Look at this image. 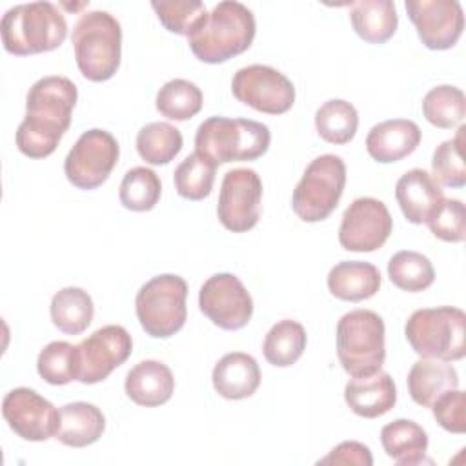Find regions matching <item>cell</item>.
Returning <instances> with one entry per match:
<instances>
[{
    "instance_id": "obj_32",
    "label": "cell",
    "mask_w": 466,
    "mask_h": 466,
    "mask_svg": "<svg viewBox=\"0 0 466 466\" xmlns=\"http://www.w3.org/2000/svg\"><path fill=\"white\" fill-rule=\"evenodd\" d=\"M390 280L402 291L417 293L428 289L435 280V269L430 258L419 251H397L388 262Z\"/></svg>"
},
{
    "instance_id": "obj_15",
    "label": "cell",
    "mask_w": 466,
    "mask_h": 466,
    "mask_svg": "<svg viewBox=\"0 0 466 466\" xmlns=\"http://www.w3.org/2000/svg\"><path fill=\"white\" fill-rule=\"evenodd\" d=\"M78 382L96 384L122 366L133 350L131 335L126 328L109 324L93 331L78 346Z\"/></svg>"
},
{
    "instance_id": "obj_2",
    "label": "cell",
    "mask_w": 466,
    "mask_h": 466,
    "mask_svg": "<svg viewBox=\"0 0 466 466\" xmlns=\"http://www.w3.org/2000/svg\"><path fill=\"white\" fill-rule=\"evenodd\" d=\"M255 16L240 2H218L200 18L187 36V44L197 60L222 64L248 51L255 38Z\"/></svg>"
},
{
    "instance_id": "obj_41",
    "label": "cell",
    "mask_w": 466,
    "mask_h": 466,
    "mask_svg": "<svg viewBox=\"0 0 466 466\" xmlns=\"http://www.w3.org/2000/svg\"><path fill=\"white\" fill-rule=\"evenodd\" d=\"M435 420L451 433L466 431V395L459 388L441 395L431 406Z\"/></svg>"
},
{
    "instance_id": "obj_13",
    "label": "cell",
    "mask_w": 466,
    "mask_h": 466,
    "mask_svg": "<svg viewBox=\"0 0 466 466\" xmlns=\"http://www.w3.org/2000/svg\"><path fill=\"white\" fill-rule=\"evenodd\" d=\"M198 308L215 326L235 331L251 320L253 299L238 277L215 273L198 291Z\"/></svg>"
},
{
    "instance_id": "obj_6",
    "label": "cell",
    "mask_w": 466,
    "mask_h": 466,
    "mask_svg": "<svg viewBox=\"0 0 466 466\" xmlns=\"http://www.w3.org/2000/svg\"><path fill=\"white\" fill-rule=\"evenodd\" d=\"M404 335L422 359L451 362L466 355V315L453 306L413 311L406 320Z\"/></svg>"
},
{
    "instance_id": "obj_29",
    "label": "cell",
    "mask_w": 466,
    "mask_h": 466,
    "mask_svg": "<svg viewBox=\"0 0 466 466\" xmlns=\"http://www.w3.org/2000/svg\"><path fill=\"white\" fill-rule=\"evenodd\" d=\"M308 335L300 322L284 319L271 326L266 333L262 351L269 364L277 368H288L295 364L306 350Z\"/></svg>"
},
{
    "instance_id": "obj_25",
    "label": "cell",
    "mask_w": 466,
    "mask_h": 466,
    "mask_svg": "<svg viewBox=\"0 0 466 466\" xmlns=\"http://www.w3.org/2000/svg\"><path fill=\"white\" fill-rule=\"evenodd\" d=\"M380 288L379 269L362 260H342L328 273V289L333 297L348 302L371 299Z\"/></svg>"
},
{
    "instance_id": "obj_17",
    "label": "cell",
    "mask_w": 466,
    "mask_h": 466,
    "mask_svg": "<svg viewBox=\"0 0 466 466\" xmlns=\"http://www.w3.org/2000/svg\"><path fill=\"white\" fill-rule=\"evenodd\" d=\"M404 7L428 49L444 51L461 38L464 13L457 0H406Z\"/></svg>"
},
{
    "instance_id": "obj_31",
    "label": "cell",
    "mask_w": 466,
    "mask_h": 466,
    "mask_svg": "<svg viewBox=\"0 0 466 466\" xmlns=\"http://www.w3.org/2000/svg\"><path fill=\"white\" fill-rule=\"evenodd\" d=\"M180 131L167 122H151L137 135V151L151 166L169 164L182 149Z\"/></svg>"
},
{
    "instance_id": "obj_4",
    "label": "cell",
    "mask_w": 466,
    "mask_h": 466,
    "mask_svg": "<svg viewBox=\"0 0 466 466\" xmlns=\"http://www.w3.org/2000/svg\"><path fill=\"white\" fill-rule=\"evenodd\" d=\"M271 142L269 127L249 118L209 116L195 133V151L215 166L257 160Z\"/></svg>"
},
{
    "instance_id": "obj_18",
    "label": "cell",
    "mask_w": 466,
    "mask_h": 466,
    "mask_svg": "<svg viewBox=\"0 0 466 466\" xmlns=\"http://www.w3.org/2000/svg\"><path fill=\"white\" fill-rule=\"evenodd\" d=\"M395 198L408 222L426 224L444 200V193L428 171L415 167L397 180Z\"/></svg>"
},
{
    "instance_id": "obj_5",
    "label": "cell",
    "mask_w": 466,
    "mask_h": 466,
    "mask_svg": "<svg viewBox=\"0 0 466 466\" xmlns=\"http://www.w3.org/2000/svg\"><path fill=\"white\" fill-rule=\"evenodd\" d=\"M71 42L84 78L104 82L116 73L122 56V29L113 15L107 11L84 13L75 24Z\"/></svg>"
},
{
    "instance_id": "obj_16",
    "label": "cell",
    "mask_w": 466,
    "mask_h": 466,
    "mask_svg": "<svg viewBox=\"0 0 466 466\" xmlns=\"http://www.w3.org/2000/svg\"><path fill=\"white\" fill-rule=\"evenodd\" d=\"M2 415L7 426L24 441L42 442L58 431V410L31 388H15L5 393Z\"/></svg>"
},
{
    "instance_id": "obj_42",
    "label": "cell",
    "mask_w": 466,
    "mask_h": 466,
    "mask_svg": "<svg viewBox=\"0 0 466 466\" xmlns=\"http://www.w3.org/2000/svg\"><path fill=\"white\" fill-rule=\"evenodd\" d=\"M319 464H344V466H371L373 457L366 444L357 441H344L337 444L324 459L319 461Z\"/></svg>"
},
{
    "instance_id": "obj_19",
    "label": "cell",
    "mask_w": 466,
    "mask_h": 466,
    "mask_svg": "<svg viewBox=\"0 0 466 466\" xmlns=\"http://www.w3.org/2000/svg\"><path fill=\"white\" fill-rule=\"evenodd\" d=\"M344 400L355 415L377 419L395 406L397 388L391 375L379 370L371 375L350 379L344 386Z\"/></svg>"
},
{
    "instance_id": "obj_35",
    "label": "cell",
    "mask_w": 466,
    "mask_h": 466,
    "mask_svg": "<svg viewBox=\"0 0 466 466\" xmlns=\"http://www.w3.org/2000/svg\"><path fill=\"white\" fill-rule=\"evenodd\" d=\"M215 171L217 166L200 153L195 151L187 155L177 166L173 175L177 193L187 200H202L209 197L215 182Z\"/></svg>"
},
{
    "instance_id": "obj_10",
    "label": "cell",
    "mask_w": 466,
    "mask_h": 466,
    "mask_svg": "<svg viewBox=\"0 0 466 466\" xmlns=\"http://www.w3.org/2000/svg\"><path fill=\"white\" fill-rule=\"evenodd\" d=\"M118 155L116 138L109 131L95 127L78 137L64 160V173L75 187L96 189L109 178Z\"/></svg>"
},
{
    "instance_id": "obj_7",
    "label": "cell",
    "mask_w": 466,
    "mask_h": 466,
    "mask_svg": "<svg viewBox=\"0 0 466 466\" xmlns=\"http://www.w3.org/2000/svg\"><path fill=\"white\" fill-rule=\"evenodd\" d=\"M384 320L371 309H353L337 322V357L351 377L379 371L386 359Z\"/></svg>"
},
{
    "instance_id": "obj_8",
    "label": "cell",
    "mask_w": 466,
    "mask_h": 466,
    "mask_svg": "<svg viewBox=\"0 0 466 466\" xmlns=\"http://www.w3.org/2000/svg\"><path fill=\"white\" fill-rule=\"evenodd\" d=\"M187 282L173 273L157 275L137 293L135 309L142 329L155 339H167L186 324Z\"/></svg>"
},
{
    "instance_id": "obj_9",
    "label": "cell",
    "mask_w": 466,
    "mask_h": 466,
    "mask_svg": "<svg viewBox=\"0 0 466 466\" xmlns=\"http://www.w3.org/2000/svg\"><path fill=\"white\" fill-rule=\"evenodd\" d=\"M346 164L339 155H320L313 158L293 189L291 208L304 222L328 218L344 193Z\"/></svg>"
},
{
    "instance_id": "obj_28",
    "label": "cell",
    "mask_w": 466,
    "mask_h": 466,
    "mask_svg": "<svg viewBox=\"0 0 466 466\" xmlns=\"http://www.w3.org/2000/svg\"><path fill=\"white\" fill-rule=\"evenodd\" d=\"M51 320L66 335H80L93 320L95 306L82 288H62L51 299Z\"/></svg>"
},
{
    "instance_id": "obj_37",
    "label": "cell",
    "mask_w": 466,
    "mask_h": 466,
    "mask_svg": "<svg viewBox=\"0 0 466 466\" xmlns=\"http://www.w3.org/2000/svg\"><path fill=\"white\" fill-rule=\"evenodd\" d=\"M36 371L53 386L78 380V348L66 340L49 342L38 353Z\"/></svg>"
},
{
    "instance_id": "obj_38",
    "label": "cell",
    "mask_w": 466,
    "mask_h": 466,
    "mask_svg": "<svg viewBox=\"0 0 466 466\" xmlns=\"http://www.w3.org/2000/svg\"><path fill=\"white\" fill-rule=\"evenodd\" d=\"M466 126H461L455 138L444 140L433 151L431 169L433 178L448 187H462L466 184V167L462 158Z\"/></svg>"
},
{
    "instance_id": "obj_36",
    "label": "cell",
    "mask_w": 466,
    "mask_h": 466,
    "mask_svg": "<svg viewBox=\"0 0 466 466\" xmlns=\"http://www.w3.org/2000/svg\"><path fill=\"white\" fill-rule=\"evenodd\" d=\"M162 193V184L158 175L144 166L129 169L122 182L118 198L126 209L131 211H149L157 206Z\"/></svg>"
},
{
    "instance_id": "obj_1",
    "label": "cell",
    "mask_w": 466,
    "mask_h": 466,
    "mask_svg": "<svg viewBox=\"0 0 466 466\" xmlns=\"http://www.w3.org/2000/svg\"><path fill=\"white\" fill-rule=\"evenodd\" d=\"M76 98V86L67 76L36 80L25 96V116L15 135L16 147L29 158L49 157L69 129Z\"/></svg>"
},
{
    "instance_id": "obj_39",
    "label": "cell",
    "mask_w": 466,
    "mask_h": 466,
    "mask_svg": "<svg viewBox=\"0 0 466 466\" xmlns=\"http://www.w3.org/2000/svg\"><path fill=\"white\" fill-rule=\"evenodd\" d=\"M151 7L167 31L184 36H189L193 27L206 15V5L198 0H153Z\"/></svg>"
},
{
    "instance_id": "obj_22",
    "label": "cell",
    "mask_w": 466,
    "mask_h": 466,
    "mask_svg": "<svg viewBox=\"0 0 466 466\" xmlns=\"http://www.w3.org/2000/svg\"><path fill=\"white\" fill-rule=\"evenodd\" d=\"M211 380L220 397L228 400L248 399L260 386V368L251 355L231 351L215 364Z\"/></svg>"
},
{
    "instance_id": "obj_24",
    "label": "cell",
    "mask_w": 466,
    "mask_h": 466,
    "mask_svg": "<svg viewBox=\"0 0 466 466\" xmlns=\"http://www.w3.org/2000/svg\"><path fill=\"white\" fill-rule=\"evenodd\" d=\"M58 413L60 422L55 439H58L66 446L86 448L96 442L106 430L104 413L91 402H69L62 406Z\"/></svg>"
},
{
    "instance_id": "obj_26",
    "label": "cell",
    "mask_w": 466,
    "mask_h": 466,
    "mask_svg": "<svg viewBox=\"0 0 466 466\" xmlns=\"http://www.w3.org/2000/svg\"><path fill=\"white\" fill-rule=\"evenodd\" d=\"M380 444L397 464L413 466L426 461L428 433L410 419H397L380 430Z\"/></svg>"
},
{
    "instance_id": "obj_11",
    "label": "cell",
    "mask_w": 466,
    "mask_h": 466,
    "mask_svg": "<svg viewBox=\"0 0 466 466\" xmlns=\"http://www.w3.org/2000/svg\"><path fill=\"white\" fill-rule=\"evenodd\" d=\"M231 91L238 102L268 115H282L295 104L291 80L271 66L240 67L231 80Z\"/></svg>"
},
{
    "instance_id": "obj_20",
    "label": "cell",
    "mask_w": 466,
    "mask_h": 466,
    "mask_svg": "<svg viewBox=\"0 0 466 466\" xmlns=\"http://www.w3.org/2000/svg\"><path fill=\"white\" fill-rule=\"evenodd\" d=\"M420 129L413 120L391 118L375 124L366 137L370 157L380 164L399 162L411 155L420 144Z\"/></svg>"
},
{
    "instance_id": "obj_33",
    "label": "cell",
    "mask_w": 466,
    "mask_h": 466,
    "mask_svg": "<svg viewBox=\"0 0 466 466\" xmlns=\"http://www.w3.org/2000/svg\"><path fill=\"white\" fill-rule=\"evenodd\" d=\"M202 91L197 84L173 78L166 82L157 93V109L169 120H189L202 109Z\"/></svg>"
},
{
    "instance_id": "obj_27",
    "label": "cell",
    "mask_w": 466,
    "mask_h": 466,
    "mask_svg": "<svg viewBox=\"0 0 466 466\" xmlns=\"http://www.w3.org/2000/svg\"><path fill=\"white\" fill-rule=\"evenodd\" d=\"M355 33L370 44H384L397 31V9L391 0H360L350 4Z\"/></svg>"
},
{
    "instance_id": "obj_23",
    "label": "cell",
    "mask_w": 466,
    "mask_h": 466,
    "mask_svg": "<svg viewBox=\"0 0 466 466\" xmlns=\"http://www.w3.org/2000/svg\"><path fill=\"white\" fill-rule=\"evenodd\" d=\"M406 382L413 402L431 408L441 395L459 388V375L448 360L420 359L410 368Z\"/></svg>"
},
{
    "instance_id": "obj_3",
    "label": "cell",
    "mask_w": 466,
    "mask_h": 466,
    "mask_svg": "<svg viewBox=\"0 0 466 466\" xmlns=\"http://www.w3.org/2000/svg\"><path fill=\"white\" fill-rule=\"evenodd\" d=\"M0 33L7 53L27 56L62 46L67 36V22L55 4L31 2L7 9L2 16Z\"/></svg>"
},
{
    "instance_id": "obj_21",
    "label": "cell",
    "mask_w": 466,
    "mask_h": 466,
    "mask_svg": "<svg viewBox=\"0 0 466 466\" xmlns=\"http://www.w3.org/2000/svg\"><path fill=\"white\" fill-rule=\"evenodd\" d=\"M124 390L135 404L155 408L171 399L175 391V379L164 362L147 359L127 371Z\"/></svg>"
},
{
    "instance_id": "obj_40",
    "label": "cell",
    "mask_w": 466,
    "mask_h": 466,
    "mask_svg": "<svg viewBox=\"0 0 466 466\" xmlns=\"http://www.w3.org/2000/svg\"><path fill=\"white\" fill-rule=\"evenodd\" d=\"M430 231L444 242H462L466 237V209L457 198H444L426 222Z\"/></svg>"
},
{
    "instance_id": "obj_14",
    "label": "cell",
    "mask_w": 466,
    "mask_h": 466,
    "mask_svg": "<svg viewBox=\"0 0 466 466\" xmlns=\"http://www.w3.org/2000/svg\"><path fill=\"white\" fill-rule=\"evenodd\" d=\"M393 229L386 204L373 197L355 198L342 213L339 242L346 251L370 253L384 246Z\"/></svg>"
},
{
    "instance_id": "obj_12",
    "label": "cell",
    "mask_w": 466,
    "mask_h": 466,
    "mask_svg": "<svg viewBox=\"0 0 466 466\" xmlns=\"http://www.w3.org/2000/svg\"><path fill=\"white\" fill-rule=\"evenodd\" d=\"M262 180L255 169L237 167L224 175L217 204L220 224L233 231L244 233L257 226L260 218Z\"/></svg>"
},
{
    "instance_id": "obj_34",
    "label": "cell",
    "mask_w": 466,
    "mask_h": 466,
    "mask_svg": "<svg viewBox=\"0 0 466 466\" xmlns=\"http://www.w3.org/2000/svg\"><path fill=\"white\" fill-rule=\"evenodd\" d=\"M422 115L431 126L441 129H451L461 124L466 115V96L462 89L450 84L430 89L422 98Z\"/></svg>"
},
{
    "instance_id": "obj_30",
    "label": "cell",
    "mask_w": 466,
    "mask_h": 466,
    "mask_svg": "<svg viewBox=\"0 0 466 466\" xmlns=\"http://www.w3.org/2000/svg\"><path fill=\"white\" fill-rule=\"evenodd\" d=\"M315 127L322 140L335 146H344L351 142L357 133L359 113L348 100L331 98L317 109Z\"/></svg>"
}]
</instances>
